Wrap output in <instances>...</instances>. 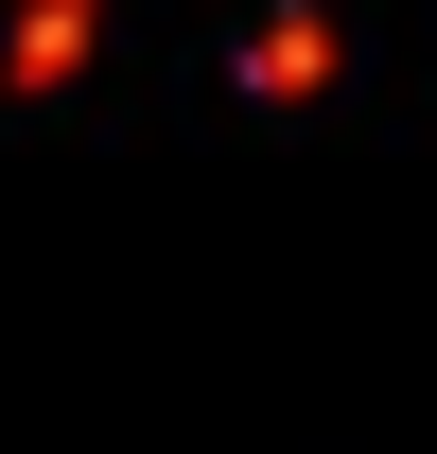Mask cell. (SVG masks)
Wrapping results in <instances>:
<instances>
[{
	"mask_svg": "<svg viewBox=\"0 0 437 454\" xmlns=\"http://www.w3.org/2000/svg\"><path fill=\"white\" fill-rule=\"evenodd\" d=\"M88 18H106V0H0V88H53V70L88 53Z\"/></svg>",
	"mask_w": 437,
	"mask_h": 454,
	"instance_id": "1",
	"label": "cell"
}]
</instances>
